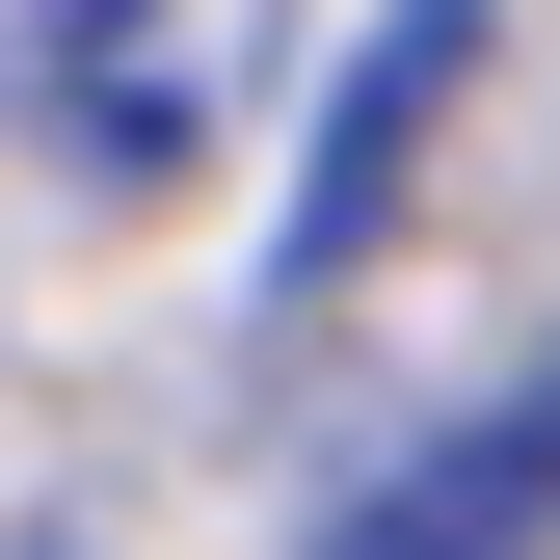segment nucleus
I'll use <instances>...</instances> for the list:
<instances>
[{
	"mask_svg": "<svg viewBox=\"0 0 560 560\" xmlns=\"http://www.w3.org/2000/svg\"><path fill=\"white\" fill-rule=\"evenodd\" d=\"M267 27H294V0H54V27H27V133L81 187H187L267 107Z\"/></svg>",
	"mask_w": 560,
	"mask_h": 560,
	"instance_id": "1",
	"label": "nucleus"
},
{
	"mask_svg": "<svg viewBox=\"0 0 560 560\" xmlns=\"http://www.w3.org/2000/svg\"><path fill=\"white\" fill-rule=\"evenodd\" d=\"M480 81V0H400V27H374V81H347L320 107V187H294V294H320V267H374V214H400V161H428V107Z\"/></svg>",
	"mask_w": 560,
	"mask_h": 560,
	"instance_id": "3",
	"label": "nucleus"
},
{
	"mask_svg": "<svg viewBox=\"0 0 560 560\" xmlns=\"http://www.w3.org/2000/svg\"><path fill=\"white\" fill-rule=\"evenodd\" d=\"M320 560H560V374L480 400V428H428V454H374L320 508Z\"/></svg>",
	"mask_w": 560,
	"mask_h": 560,
	"instance_id": "2",
	"label": "nucleus"
}]
</instances>
